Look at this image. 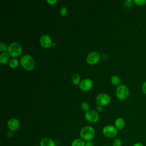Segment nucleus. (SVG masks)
<instances>
[{"instance_id": "1", "label": "nucleus", "mask_w": 146, "mask_h": 146, "mask_svg": "<svg viewBox=\"0 0 146 146\" xmlns=\"http://www.w3.org/2000/svg\"><path fill=\"white\" fill-rule=\"evenodd\" d=\"M95 135V131L91 126H85L83 127L80 131V136L81 139L84 141H91Z\"/></svg>"}, {"instance_id": "2", "label": "nucleus", "mask_w": 146, "mask_h": 146, "mask_svg": "<svg viewBox=\"0 0 146 146\" xmlns=\"http://www.w3.org/2000/svg\"><path fill=\"white\" fill-rule=\"evenodd\" d=\"M21 66L27 70H31L34 68L35 66V62L33 58L29 55H26L23 56L20 60Z\"/></svg>"}, {"instance_id": "3", "label": "nucleus", "mask_w": 146, "mask_h": 146, "mask_svg": "<svg viewBox=\"0 0 146 146\" xmlns=\"http://www.w3.org/2000/svg\"><path fill=\"white\" fill-rule=\"evenodd\" d=\"M22 51V46L17 42L11 43L8 47L7 51L9 55L13 57L19 56Z\"/></svg>"}, {"instance_id": "4", "label": "nucleus", "mask_w": 146, "mask_h": 146, "mask_svg": "<svg viewBox=\"0 0 146 146\" xmlns=\"http://www.w3.org/2000/svg\"><path fill=\"white\" fill-rule=\"evenodd\" d=\"M116 96L120 100H124L129 95V89L125 85H120L116 89Z\"/></svg>"}, {"instance_id": "5", "label": "nucleus", "mask_w": 146, "mask_h": 146, "mask_svg": "<svg viewBox=\"0 0 146 146\" xmlns=\"http://www.w3.org/2000/svg\"><path fill=\"white\" fill-rule=\"evenodd\" d=\"M103 135L108 138H113L117 134V128L112 125H107L103 129Z\"/></svg>"}, {"instance_id": "6", "label": "nucleus", "mask_w": 146, "mask_h": 146, "mask_svg": "<svg viewBox=\"0 0 146 146\" xmlns=\"http://www.w3.org/2000/svg\"><path fill=\"white\" fill-rule=\"evenodd\" d=\"M111 100V98L108 94H100L96 98V102L98 106H104L108 104Z\"/></svg>"}, {"instance_id": "7", "label": "nucleus", "mask_w": 146, "mask_h": 146, "mask_svg": "<svg viewBox=\"0 0 146 146\" xmlns=\"http://www.w3.org/2000/svg\"><path fill=\"white\" fill-rule=\"evenodd\" d=\"M86 119L90 123L96 122L99 118V114L94 110H88L85 113Z\"/></svg>"}, {"instance_id": "8", "label": "nucleus", "mask_w": 146, "mask_h": 146, "mask_svg": "<svg viewBox=\"0 0 146 146\" xmlns=\"http://www.w3.org/2000/svg\"><path fill=\"white\" fill-rule=\"evenodd\" d=\"M100 58V54L97 51H93L88 54L86 58L87 62L90 64L96 63Z\"/></svg>"}, {"instance_id": "9", "label": "nucleus", "mask_w": 146, "mask_h": 146, "mask_svg": "<svg viewBox=\"0 0 146 146\" xmlns=\"http://www.w3.org/2000/svg\"><path fill=\"white\" fill-rule=\"evenodd\" d=\"M20 123L18 119L15 118L10 119L7 122V127L11 131H15L19 128Z\"/></svg>"}, {"instance_id": "10", "label": "nucleus", "mask_w": 146, "mask_h": 146, "mask_svg": "<svg viewBox=\"0 0 146 146\" xmlns=\"http://www.w3.org/2000/svg\"><path fill=\"white\" fill-rule=\"evenodd\" d=\"M40 43L42 46L45 48H49L52 45V41L50 37L47 35H42L40 38Z\"/></svg>"}, {"instance_id": "11", "label": "nucleus", "mask_w": 146, "mask_h": 146, "mask_svg": "<svg viewBox=\"0 0 146 146\" xmlns=\"http://www.w3.org/2000/svg\"><path fill=\"white\" fill-rule=\"evenodd\" d=\"M92 86V82L90 79H84L80 83V88L83 91L89 90Z\"/></svg>"}, {"instance_id": "12", "label": "nucleus", "mask_w": 146, "mask_h": 146, "mask_svg": "<svg viewBox=\"0 0 146 146\" xmlns=\"http://www.w3.org/2000/svg\"><path fill=\"white\" fill-rule=\"evenodd\" d=\"M40 146H55V144L51 139L44 137L40 140Z\"/></svg>"}, {"instance_id": "13", "label": "nucleus", "mask_w": 146, "mask_h": 146, "mask_svg": "<svg viewBox=\"0 0 146 146\" xmlns=\"http://www.w3.org/2000/svg\"><path fill=\"white\" fill-rule=\"evenodd\" d=\"M115 127L117 128V130L122 129L125 125V121L121 117L117 118L115 121Z\"/></svg>"}, {"instance_id": "14", "label": "nucleus", "mask_w": 146, "mask_h": 146, "mask_svg": "<svg viewBox=\"0 0 146 146\" xmlns=\"http://www.w3.org/2000/svg\"><path fill=\"white\" fill-rule=\"evenodd\" d=\"M9 60V55L6 52H2L0 55V63L2 64H6Z\"/></svg>"}, {"instance_id": "15", "label": "nucleus", "mask_w": 146, "mask_h": 146, "mask_svg": "<svg viewBox=\"0 0 146 146\" xmlns=\"http://www.w3.org/2000/svg\"><path fill=\"white\" fill-rule=\"evenodd\" d=\"M86 142L81 138L74 139L71 143V146H85Z\"/></svg>"}, {"instance_id": "16", "label": "nucleus", "mask_w": 146, "mask_h": 146, "mask_svg": "<svg viewBox=\"0 0 146 146\" xmlns=\"http://www.w3.org/2000/svg\"><path fill=\"white\" fill-rule=\"evenodd\" d=\"M112 83L115 86H117L120 83V79L117 75H113L111 77V79Z\"/></svg>"}, {"instance_id": "17", "label": "nucleus", "mask_w": 146, "mask_h": 146, "mask_svg": "<svg viewBox=\"0 0 146 146\" xmlns=\"http://www.w3.org/2000/svg\"><path fill=\"white\" fill-rule=\"evenodd\" d=\"M80 76L78 74H74L72 75V82L74 84H75V85L78 84L80 82Z\"/></svg>"}, {"instance_id": "18", "label": "nucleus", "mask_w": 146, "mask_h": 146, "mask_svg": "<svg viewBox=\"0 0 146 146\" xmlns=\"http://www.w3.org/2000/svg\"><path fill=\"white\" fill-rule=\"evenodd\" d=\"M9 66L11 68H15L18 66V60L15 58H13L9 61Z\"/></svg>"}, {"instance_id": "19", "label": "nucleus", "mask_w": 146, "mask_h": 146, "mask_svg": "<svg viewBox=\"0 0 146 146\" xmlns=\"http://www.w3.org/2000/svg\"><path fill=\"white\" fill-rule=\"evenodd\" d=\"M112 146H121L122 145V141L119 138L115 139L112 141Z\"/></svg>"}, {"instance_id": "20", "label": "nucleus", "mask_w": 146, "mask_h": 146, "mask_svg": "<svg viewBox=\"0 0 146 146\" xmlns=\"http://www.w3.org/2000/svg\"><path fill=\"white\" fill-rule=\"evenodd\" d=\"M81 108L84 110V111H88L89 108H90V106L88 104V103L86 102H83L81 104Z\"/></svg>"}, {"instance_id": "21", "label": "nucleus", "mask_w": 146, "mask_h": 146, "mask_svg": "<svg viewBox=\"0 0 146 146\" xmlns=\"http://www.w3.org/2000/svg\"><path fill=\"white\" fill-rule=\"evenodd\" d=\"M7 49H8V47H7V44L6 43L1 42L0 43V51L4 52Z\"/></svg>"}, {"instance_id": "22", "label": "nucleus", "mask_w": 146, "mask_h": 146, "mask_svg": "<svg viewBox=\"0 0 146 146\" xmlns=\"http://www.w3.org/2000/svg\"><path fill=\"white\" fill-rule=\"evenodd\" d=\"M133 2L138 6H143L146 3V0H135Z\"/></svg>"}, {"instance_id": "23", "label": "nucleus", "mask_w": 146, "mask_h": 146, "mask_svg": "<svg viewBox=\"0 0 146 146\" xmlns=\"http://www.w3.org/2000/svg\"><path fill=\"white\" fill-rule=\"evenodd\" d=\"M60 13L62 15H65L67 13V9L66 7H62L60 10Z\"/></svg>"}, {"instance_id": "24", "label": "nucleus", "mask_w": 146, "mask_h": 146, "mask_svg": "<svg viewBox=\"0 0 146 146\" xmlns=\"http://www.w3.org/2000/svg\"><path fill=\"white\" fill-rule=\"evenodd\" d=\"M142 91L144 94H146V81L142 85Z\"/></svg>"}, {"instance_id": "25", "label": "nucleus", "mask_w": 146, "mask_h": 146, "mask_svg": "<svg viewBox=\"0 0 146 146\" xmlns=\"http://www.w3.org/2000/svg\"><path fill=\"white\" fill-rule=\"evenodd\" d=\"M47 2L50 5H54L57 2V1L56 0H47Z\"/></svg>"}, {"instance_id": "26", "label": "nucleus", "mask_w": 146, "mask_h": 146, "mask_svg": "<svg viewBox=\"0 0 146 146\" xmlns=\"http://www.w3.org/2000/svg\"><path fill=\"white\" fill-rule=\"evenodd\" d=\"M85 146H94V143L92 141H88L86 142Z\"/></svg>"}, {"instance_id": "27", "label": "nucleus", "mask_w": 146, "mask_h": 146, "mask_svg": "<svg viewBox=\"0 0 146 146\" xmlns=\"http://www.w3.org/2000/svg\"><path fill=\"white\" fill-rule=\"evenodd\" d=\"M13 131H9L7 132V136L9 138L13 136Z\"/></svg>"}, {"instance_id": "28", "label": "nucleus", "mask_w": 146, "mask_h": 146, "mask_svg": "<svg viewBox=\"0 0 146 146\" xmlns=\"http://www.w3.org/2000/svg\"><path fill=\"white\" fill-rule=\"evenodd\" d=\"M132 146H144V144L141 142H136L134 143Z\"/></svg>"}, {"instance_id": "29", "label": "nucleus", "mask_w": 146, "mask_h": 146, "mask_svg": "<svg viewBox=\"0 0 146 146\" xmlns=\"http://www.w3.org/2000/svg\"><path fill=\"white\" fill-rule=\"evenodd\" d=\"M96 109H97L98 111H101L103 110V107H102V106H98L97 107H96Z\"/></svg>"}, {"instance_id": "30", "label": "nucleus", "mask_w": 146, "mask_h": 146, "mask_svg": "<svg viewBox=\"0 0 146 146\" xmlns=\"http://www.w3.org/2000/svg\"><path fill=\"white\" fill-rule=\"evenodd\" d=\"M107 55L106 54H103V55H102V58H103V59H106L107 58Z\"/></svg>"}, {"instance_id": "31", "label": "nucleus", "mask_w": 146, "mask_h": 146, "mask_svg": "<svg viewBox=\"0 0 146 146\" xmlns=\"http://www.w3.org/2000/svg\"><path fill=\"white\" fill-rule=\"evenodd\" d=\"M102 146H109V145H102Z\"/></svg>"}, {"instance_id": "32", "label": "nucleus", "mask_w": 146, "mask_h": 146, "mask_svg": "<svg viewBox=\"0 0 146 146\" xmlns=\"http://www.w3.org/2000/svg\"><path fill=\"white\" fill-rule=\"evenodd\" d=\"M36 146H37V145H36Z\"/></svg>"}]
</instances>
